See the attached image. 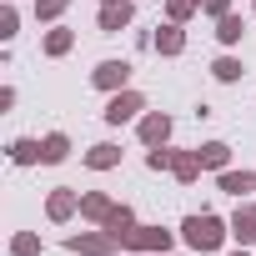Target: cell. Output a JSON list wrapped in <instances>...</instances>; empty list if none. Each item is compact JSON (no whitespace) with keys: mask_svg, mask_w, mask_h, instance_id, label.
<instances>
[{"mask_svg":"<svg viewBox=\"0 0 256 256\" xmlns=\"http://www.w3.org/2000/svg\"><path fill=\"white\" fill-rule=\"evenodd\" d=\"M231 236V221H221V216H211V211H196V216H186L181 221V241L191 246V251H221V241Z\"/></svg>","mask_w":256,"mask_h":256,"instance_id":"1","label":"cell"},{"mask_svg":"<svg viewBox=\"0 0 256 256\" xmlns=\"http://www.w3.org/2000/svg\"><path fill=\"white\" fill-rule=\"evenodd\" d=\"M66 251H70V256H116V251H126V246L100 226V231H76V236H66Z\"/></svg>","mask_w":256,"mask_h":256,"instance_id":"2","label":"cell"},{"mask_svg":"<svg viewBox=\"0 0 256 256\" xmlns=\"http://www.w3.org/2000/svg\"><path fill=\"white\" fill-rule=\"evenodd\" d=\"M141 110H146V96L126 86V90H116V96L106 100L100 120H106V126H126V120H141Z\"/></svg>","mask_w":256,"mask_h":256,"instance_id":"3","label":"cell"},{"mask_svg":"<svg viewBox=\"0 0 256 256\" xmlns=\"http://www.w3.org/2000/svg\"><path fill=\"white\" fill-rule=\"evenodd\" d=\"M90 86L96 90H106V96H116V90H126V86H131V60H100L96 70H90Z\"/></svg>","mask_w":256,"mask_h":256,"instance_id":"4","label":"cell"},{"mask_svg":"<svg viewBox=\"0 0 256 256\" xmlns=\"http://www.w3.org/2000/svg\"><path fill=\"white\" fill-rule=\"evenodd\" d=\"M171 241H176V236H171L166 226H136V231H131V241H126V251H141V256H166V251H171Z\"/></svg>","mask_w":256,"mask_h":256,"instance_id":"5","label":"cell"},{"mask_svg":"<svg viewBox=\"0 0 256 256\" xmlns=\"http://www.w3.org/2000/svg\"><path fill=\"white\" fill-rule=\"evenodd\" d=\"M171 131H176V120L166 116V110H146L141 120H136V136H141V146L151 151V146H166L171 141Z\"/></svg>","mask_w":256,"mask_h":256,"instance_id":"6","label":"cell"},{"mask_svg":"<svg viewBox=\"0 0 256 256\" xmlns=\"http://www.w3.org/2000/svg\"><path fill=\"white\" fill-rule=\"evenodd\" d=\"M46 216H50L56 226H66L70 216H80V191H76V186H56V191L46 196Z\"/></svg>","mask_w":256,"mask_h":256,"instance_id":"7","label":"cell"},{"mask_svg":"<svg viewBox=\"0 0 256 256\" xmlns=\"http://www.w3.org/2000/svg\"><path fill=\"white\" fill-rule=\"evenodd\" d=\"M131 20H136V0H116V6H100V16H96V26H100L106 36L131 30Z\"/></svg>","mask_w":256,"mask_h":256,"instance_id":"8","label":"cell"},{"mask_svg":"<svg viewBox=\"0 0 256 256\" xmlns=\"http://www.w3.org/2000/svg\"><path fill=\"white\" fill-rule=\"evenodd\" d=\"M216 186H221L226 196L246 201V196L256 191V171H231V166H226V171H216Z\"/></svg>","mask_w":256,"mask_h":256,"instance_id":"9","label":"cell"},{"mask_svg":"<svg viewBox=\"0 0 256 256\" xmlns=\"http://www.w3.org/2000/svg\"><path fill=\"white\" fill-rule=\"evenodd\" d=\"M136 226H141V221H136V211L126 206V201H116V211L106 216V231H110V236H116V241L126 246V241H131V231H136Z\"/></svg>","mask_w":256,"mask_h":256,"instance_id":"10","label":"cell"},{"mask_svg":"<svg viewBox=\"0 0 256 256\" xmlns=\"http://www.w3.org/2000/svg\"><path fill=\"white\" fill-rule=\"evenodd\" d=\"M80 161H86L90 171H116V166H120V146H116V141H96Z\"/></svg>","mask_w":256,"mask_h":256,"instance_id":"11","label":"cell"},{"mask_svg":"<svg viewBox=\"0 0 256 256\" xmlns=\"http://www.w3.org/2000/svg\"><path fill=\"white\" fill-rule=\"evenodd\" d=\"M201 171H206V166H201V151H176L171 176H176L181 186H196V181H201Z\"/></svg>","mask_w":256,"mask_h":256,"instance_id":"12","label":"cell"},{"mask_svg":"<svg viewBox=\"0 0 256 256\" xmlns=\"http://www.w3.org/2000/svg\"><path fill=\"white\" fill-rule=\"evenodd\" d=\"M116 211V201L106 196V191H80V216L86 221H96V226H106V216Z\"/></svg>","mask_w":256,"mask_h":256,"instance_id":"13","label":"cell"},{"mask_svg":"<svg viewBox=\"0 0 256 256\" xmlns=\"http://www.w3.org/2000/svg\"><path fill=\"white\" fill-rule=\"evenodd\" d=\"M231 236H236L241 246H256V206H251V201L236 206V216H231Z\"/></svg>","mask_w":256,"mask_h":256,"instance_id":"14","label":"cell"},{"mask_svg":"<svg viewBox=\"0 0 256 256\" xmlns=\"http://www.w3.org/2000/svg\"><path fill=\"white\" fill-rule=\"evenodd\" d=\"M70 46H76V30H70V26H50V30H46V40H40V50H46L50 60L70 56Z\"/></svg>","mask_w":256,"mask_h":256,"instance_id":"15","label":"cell"},{"mask_svg":"<svg viewBox=\"0 0 256 256\" xmlns=\"http://www.w3.org/2000/svg\"><path fill=\"white\" fill-rule=\"evenodd\" d=\"M181 50H186V30H181L176 20L156 26V56H181Z\"/></svg>","mask_w":256,"mask_h":256,"instance_id":"16","label":"cell"},{"mask_svg":"<svg viewBox=\"0 0 256 256\" xmlns=\"http://www.w3.org/2000/svg\"><path fill=\"white\" fill-rule=\"evenodd\" d=\"M66 156H70V136H66V131L40 136V166H60Z\"/></svg>","mask_w":256,"mask_h":256,"instance_id":"17","label":"cell"},{"mask_svg":"<svg viewBox=\"0 0 256 256\" xmlns=\"http://www.w3.org/2000/svg\"><path fill=\"white\" fill-rule=\"evenodd\" d=\"M241 76H246V66H241L236 56H216V60H211V80H221V86H236Z\"/></svg>","mask_w":256,"mask_h":256,"instance_id":"18","label":"cell"},{"mask_svg":"<svg viewBox=\"0 0 256 256\" xmlns=\"http://www.w3.org/2000/svg\"><path fill=\"white\" fill-rule=\"evenodd\" d=\"M196 151H201V166H206V171H226V166H231V146H226V141H206V146H196Z\"/></svg>","mask_w":256,"mask_h":256,"instance_id":"19","label":"cell"},{"mask_svg":"<svg viewBox=\"0 0 256 256\" xmlns=\"http://www.w3.org/2000/svg\"><path fill=\"white\" fill-rule=\"evenodd\" d=\"M241 36H246V20H241L236 10L216 20V40H221V46H241Z\"/></svg>","mask_w":256,"mask_h":256,"instance_id":"20","label":"cell"},{"mask_svg":"<svg viewBox=\"0 0 256 256\" xmlns=\"http://www.w3.org/2000/svg\"><path fill=\"white\" fill-rule=\"evenodd\" d=\"M10 161H16V166H40V141L16 136V141H10Z\"/></svg>","mask_w":256,"mask_h":256,"instance_id":"21","label":"cell"},{"mask_svg":"<svg viewBox=\"0 0 256 256\" xmlns=\"http://www.w3.org/2000/svg\"><path fill=\"white\" fill-rule=\"evenodd\" d=\"M191 16H201V0H166V20H176V26H186Z\"/></svg>","mask_w":256,"mask_h":256,"instance_id":"22","label":"cell"},{"mask_svg":"<svg viewBox=\"0 0 256 256\" xmlns=\"http://www.w3.org/2000/svg\"><path fill=\"white\" fill-rule=\"evenodd\" d=\"M10 256H40V236L36 231H16L10 236Z\"/></svg>","mask_w":256,"mask_h":256,"instance_id":"23","label":"cell"},{"mask_svg":"<svg viewBox=\"0 0 256 256\" xmlns=\"http://www.w3.org/2000/svg\"><path fill=\"white\" fill-rule=\"evenodd\" d=\"M16 36H20V10L6 0V6H0V40H16Z\"/></svg>","mask_w":256,"mask_h":256,"instance_id":"24","label":"cell"},{"mask_svg":"<svg viewBox=\"0 0 256 256\" xmlns=\"http://www.w3.org/2000/svg\"><path fill=\"white\" fill-rule=\"evenodd\" d=\"M66 10H70V0H36V20H46V26H56Z\"/></svg>","mask_w":256,"mask_h":256,"instance_id":"25","label":"cell"},{"mask_svg":"<svg viewBox=\"0 0 256 256\" xmlns=\"http://www.w3.org/2000/svg\"><path fill=\"white\" fill-rule=\"evenodd\" d=\"M171 161H176L171 146H151V151H146V171H171Z\"/></svg>","mask_w":256,"mask_h":256,"instance_id":"26","label":"cell"},{"mask_svg":"<svg viewBox=\"0 0 256 256\" xmlns=\"http://www.w3.org/2000/svg\"><path fill=\"white\" fill-rule=\"evenodd\" d=\"M201 10H206L211 20H221V16H231V0H201Z\"/></svg>","mask_w":256,"mask_h":256,"instance_id":"27","label":"cell"},{"mask_svg":"<svg viewBox=\"0 0 256 256\" xmlns=\"http://www.w3.org/2000/svg\"><path fill=\"white\" fill-rule=\"evenodd\" d=\"M231 256H251V251H246V246H241V251H231Z\"/></svg>","mask_w":256,"mask_h":256,"instance_id":"28","label":"cell"},{"mask_svg":"<svg viewBox=\"0 0 256 256\" xmlns=\"http://www.w3.org/2000/svg\"><path fill=\"white\" fill-rule=\"evenodd\" d=\"M100 6H116V0H100Z\"/></svg>","mask_w":256,"mask_h":256,"instance_id":"29","label":"cell"},{"mask_svg":"<svg viewBox=\"0 0 256 256\" xmlns=\"http://www.w3.org/2000/svg\"><path fill=\"white\" fill-rule=\"evenodd\" d=\"M251 16H256V6H251Z\"/></svg>","mask_w":256,"mask_h":256,"instance_id":"30","label":"cell"},{"mask_svg":"<svg viewBox=\"0 0 256 256\" xmlns=\"http://www.w3.org/2000/svg\"><path fill=\"white\" fill-rule=\"evenodd\" d=\"M136 6H141V0H136Z\"/></svg>","mask_w":256,"mask_h":256,"instance_id":"31","label":"cell"}]
</instances>
